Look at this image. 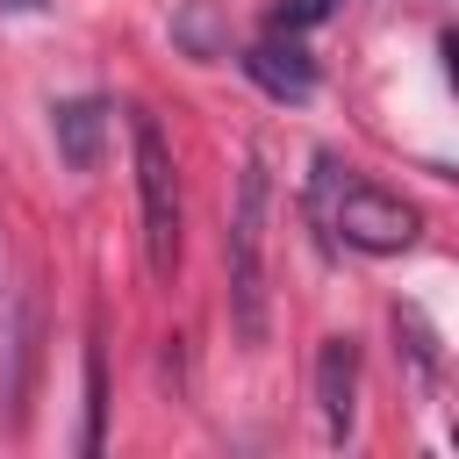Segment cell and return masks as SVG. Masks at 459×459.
<instances>
[{"label": "cell", "instance_id": "cell-1", "mask_svg": "<svg viewBox=\"0 0 459 459\" xmlns=\"http://www.w3.org/2000/svg\"><path fill=\"white\" fill-rule=\"evenodd\" d=\"M308 208H316V222H323L330 237H344V244H351V251H366V258H394V251H409V244H416V230H423V215H416L402 194H387V186L359 179V172H351V165H337L330 151H316Z\"/></svg>", "mask_w": 459, "mask_h": 459}, {"label": "cell", "instance_id": "cell-2", "mask_svg": "<svg viewBox=\"0 0 459 459\" xmlns=\"http://www.w3.org/2000/svg\"><path fill=\"white\" fill-rule=\"evenodd\" d=\"M265 215H273V179L265 151H244L230 230H222V273H230V330L244 344H265Z\"/></svg>", "mask_w": 459, "mask_h": 459}, {"label": "cell", "instance_id": "cell-3", "mask_svg": "<svg viewBox=\"0 0 459 459\" xmlns=\"http://www.w3.org/2000/svg\"><path fill=\"white\" fill-rule=\"evenodd\" d=\"M129 151H136V201H143V258L158 280L179 273V165L158 129V115H129Z\"/></svg>", "mask_w": 459, "mask_h": 459}, {"label": "cell", "instance_id": "cell-4", "mask_svg": "<svg viewBox=\"0 0 459 459\" xmlns=\"http://www.w3.org/2000/svg\"><path fill=\"white\" fill-rule=\"evenodd\" d=\"M237 65H244V79H251L258 93H273V100H308V93H316V57L301 50V36H280V29H273V36L251 43Z\"/></svg>", "mask_w": 459, "mask_h": 459}, {"label": "cell", "instance_id": "cell-5", "mask_svg": "<svg viewBox=\"0 0 459 459\" xmlns=\"http://www.w3.org/2000/svg\"><path fill=\"white\" fill-rule=\"evenodd\" d=\"M316 409H323L330 445H344L351 416H359V344L351 337H323V351H316Z\"/></svg>", "mask_w": 459, "mask_h": 459}, {"label": "cell", "instance_id": "cell-6", "mask_svg": "<svg viewBox=\"0 0 459 459\" xmlns=\"http://www.w3.org/2000/svg\"><path fill=\"white\" fill-rule=\"evenodd\" d=\"M50 136H57V158L72 172H93L100 165V143H108V108L100 100H57L50 108Z\"/></svg>", "mask_w": 459, "mask_h": 459}, {"label": "cell", "instance_id": "cell-7", "mask_svg": "<svg viewBox=\"0 0 459 459\" xmlns=\"http://www.w3.org/2000/svg\"><path fill=\"white\" fill-rule=\"evenodd\" d=\"M172 43H179L194 65L230 57V22H222V7H215V0H186V7L172 14Z\"/></svg>", "mask_w": 459, "mask_h": 459}, {"label": "cell", "instance_id": "cell-8", "mask_svg": "<svg viewBox=\"0 0 459 459\" xmlns=\"http://www.w3.org/2000/svg\"><path fill=\"white\" fill-rule=\"evenodd\" d=\"M100 423H108V373H100V344H86V430H79V452H100Z\"/></svg>", "mask_w": 459, "mask_h": 459}, {"label": "cell", "instance_id": "cell-9", "mask_svg": "<svg viewBox=\"0 0 459 459\" xmlns=\"http://www.w3.org/2000/svg\"><path fill=\"white\" fill-rule=\"evenodd\" d=\"M330 14H337V0H280V7H273V29H280V36H301V29L330 22Z\"/></svg>", "mask_w": 459, "mask_h": 459}, {"label": "cell", "instance_id": "cell-10", "mask_svg": "<svg viewBox=\"0 0 459 459\" xmlns=\"http://www.w3.org/2000/svg\"><path fill=\"white\" fill-rule=\"evenodd\" d=\"M0 7H22V14H36V7H50V0H0Z\"/></svg>", "mask_w": 459, "mask_h": 459}]
</instances>
